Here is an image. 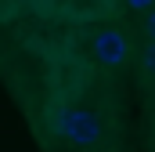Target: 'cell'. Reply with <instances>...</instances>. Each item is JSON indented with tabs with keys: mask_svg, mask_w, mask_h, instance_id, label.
<instances>
[{
	"mask_svg": "<svg viewBox=\"0 0 155 152\" xmlns=\"http://www.w3.org/2000/svg\"><path fill=\"white\" fill-rule=\"evenodd\" d=\"M144 69H148V73L155 76V43L148 47V51H144Z\"/></svg>",
	"mask_w": 155,
	"mask_h": 152,
	"instance_id": "5",
	"label": "cell"
},
{
	"mask_svg": "<svg viewBox=\"0 0 155 152\" xmlns=\"http://www.w3.org/2000/svg\"><path fill=\"white\" fill-rule=\"evenodd\" d=\"M58 130L69 145L76 149H90L97 138H101V119L90 112V109H61L58 116Z\"/></svg>",
	"mask_w": 155,
	"mask_h": 152,
	"instance_id": "1",
	"label": "cell"
},
{
	"mask_svg": "<svg viewBox=\"0 0 155 152\" xmlns=\"http://www.w3.org/2000/svg\"><path fill=\"white\" fill-rule=\"evenodd\" d=\"M90 54H94L101 65L119 69V65H126V58H130V43H126V36H123L119 29H97V33H94V43H90Z\"/></svg>",
	"mask_w": 155,
	"mask_h": 152,
	"instance_id": "2",
	"label": "cell"
},
{
	"mask_svg": "<svg viewBox=\"0 0 155 152\" xmlns=\"http://www.w3.org/2000/svg\"><path fill=\"white\" fill-rule=\"evenodd\" d=\"M144 33H148V40L155 43V7L148 11V18H144Z\"/></svg>",
	"mask_w": 155,
	"mask_h": 152,
	"instance_id": "3",
	"label": "cell"
},
{
	"mask_svg": "<svg viewBox=\"0 0 155 152\" xmlns=\"http://www.w3.org/2000/svg\"><path fill=\"white\" fill-rule=\"evenodd\" d=\"M126 7H134V11H152L155 0H126Z\"/></svg>",
	"mask_w": 155,
	"mask_h": 152,
	"instance_id": "4",
	"label": "cell"
},
{
	"mask_svg": "<svg viewBox=\"0 0 155 152\" xmlns=\"http://www.w3.org/2000/svg\"><path fill=\"white\" fill-rule=\"evenodd\" d=\"M47 4H61V0H47Z\"/></svg>",
	"mask_w": 155,
	"mask_h": 152,
	"instance_id": "6",
	"label": "cell"
}]
</instances>
